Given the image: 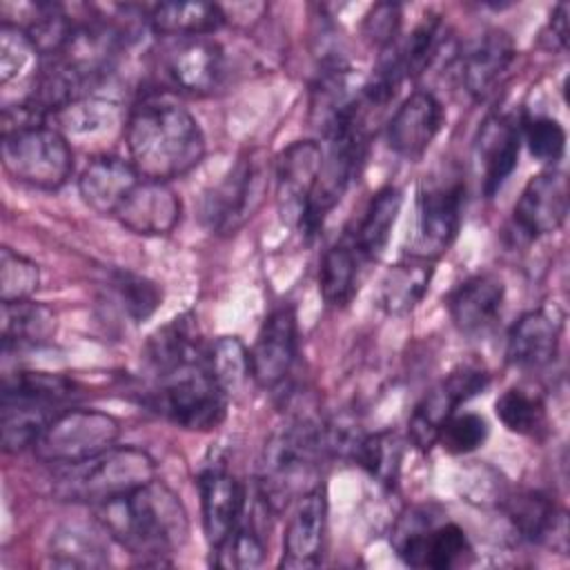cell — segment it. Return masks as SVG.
Masks as SVG:
<instances>
[{
	"mask_svg": "<svg viewBox=\"0 0 570 570\" xmlns=\"http://www.w3.org/2000/svg\"><path fill=\"white\" fill-rule=\"evenodd\" d=\"M102 530L129 554L163 563L189 534L180 497L158 479L94 508Z\"/></svg>",
	"mask_w": 570,
	"mask_h": 570,
	"instance_id": "1",
	"label": "cell"
},
{
	"mask_svg": "<svg viewBox=\"0 0 570 570\" xmlns=\"http://www.w3.org/2000/svg\"><path fill=\"white\" fill-rule=\"evenodd\" d=\"M125 145L138 176L160 183L185 176L205 156L198 120L171 102L138 105L127 118Z\"/></svg>",
	"mask_w": 570,
	"mask_h": 570,
	"instance_id": "2",
	"label": "cell"
},
{
	"mask_svg": "<svg viewBox=\"0 0 570 570\" xmlns=\"http://www.w3.org/2000/svg\"><path fill=\"white\" fill-rule=\"evenodd\" d=\"M330 456L325 441V423L298 419L276 430L265 443L261 456V488L269 508H283L289 499L301 497L309 488L321 459Z\"/></svg>",
	"mask_w": 570,
	"mask_h": 570,
	"instance_id": "3",
	"label": "cell"
},
{
	"mask_svg": "<svg viewBox=\"0 0 570 570\" xmlns=\"http://www.w3.org/2000/svg\"><path fill=\"white\" fill-rule=\"evenodd\" d=\"M62 468L53 481V494L94 508L156 479L154 459L134 445H111L91 459Z\"/></svg>",
	"mask_w": 570,
	"mask_h": 570,
	"instance_id": "4",
	"label": "cell"
},
{
	"mask_svg": "<svg viewBox=\"0 0 570 570\" xmlns=\"http://www.w3.org/2000/svg\"><path fill=\"white\" fill-rule=\"evenodd\" d=\"M4 171L36 189H60L73 174V151L58 127L45 122L2 134Z\"/></svg>",
	"mask_w": 570,
	"mask_h": 570,
	"instance_id": "5",
	"label": "cell"
},
{
	"mask_svg": "<svg viewBox=\"0 0 570 570\" xmlns=\"http://www.w3.org/2000/svg\"><path fill=\"white\" fill-rule=\"evenodd\" d=\"M145 403L169 423L198 432L223 423L227 412V394L212 379L207 365L163 379Z\"/></svg>",
	"mask_w": 570,
	"mask_h": 570,
	"instance_id": "6",
	"label": "cell"
},
{
	"mask_svg": "<svg viewBox=\"0 0 570 570\" xmlns=\"http://www.w3.org/2000/svg\"><path fill=\"white\" fill-rule=\"evenodd\" d=\"M120 423L116 416L100 410H60L40 439L33 452L40 461L53 465H71L91 459L116 445Z\"/></svg>",
	"mask_w": 570,
	"mask_h": 570,
	"instance_id": "7",
	"label": "cell"
},
{
	"mask_svg": "<svg viewBox=\"0 0 570 570\" xmlns=\"http://www.w3.org/2000/svg\"><path fill=\"white\" fill-rule=\"evenodd\" d=\"M392 546L405 566L430 570L463 566L472 552L465 532L456 523L434 525L430 514L421 510H412L399 519L392 532Z\"/></svg>",
	"mask_w": 570,
	"mask_h": 570,
	"instance_id": "8",
	"label": "cell"
},
{
	"mask_svg": "<svg viewBox=\"0 0 570 570\" xmlns=\"http://www.w3.org/2000/svg\"><path fill=\"white\" fill-rule=\"evenodd\" d=\"M463 218V183L423 185L416 198L414 234L410 238V256L434 261L454 243Z\"/></svg>",
	"mask_w": 570,
	"mask_h": 570,
	"instance_id": "9",
	"label": "cell"
},
{
	"mask_svg": "<svg viewBox=\"0 0 570 570\" xmlns=\"http://www.w3.org/2000/svg\"><path fill=\"white\" fill-rule=\"evenodd\" d=\"M265 194V174L254 156H243L203 198V223L216 234H234L252 218Z\"/></svg>",
	"mask_w": 570,
	"mask_h": 570,
	"instance_id": "10",
	"label": "cell"
},
{
	"mask_svg": "<svg viewBox=\"0 0 570 570\" xmlns=\"http://www.w3.org/2000/svg\"><path fill=\"white\" fill-rule=\"evenodd\" d=\"M488 385V374L479 367H461L450 372L443 381H439L425 396L416 403L410 421H407V436L419 450H430L436 445L439 432L445 421L456 414V407Z\"/></svg>",
	"mask_w": 570,
	"mask_h": 570,
	"instance_id": "11",
	"label": "cell"
},
{
	"mask_svg": "<svg viewBox=\"0 0 570 570\" xmlns=\"http://www.w3.org/2000/svg\"><path fill=\"white\" fill-rule=\"evenodd\" d=\"M323 147L316 140H296L276 160V207L283 223L307 229L309 200L316 185Z\"/></svg>",
	"mask_w": 570,
	"mask_h": 570,
	"instance_id": "12",
	"label": "cell"
},
{
	"mask_svg": "<svg viewBox=\"0 0 570 570\" xmlns=\"http://www.w3.org/2000/svg\"><path fill=\"white\" fill-rule=\"evenodd\" d=\"M160 65L167 82L176 91L205 96L218 87L225 71V56L209 36L171 38Z\"/></svg>",
	"mask_w": 570,
	"mask_h": 570,
	"instance_id": "13",
	"label": "cell"
},
{
	"mask_svg": "<svg viewBox=\"0 0 570 570\" xmlns=\"http://www.w3.org/2000/svg\"><path fill=\"white\" fill-rule=\"evenodd\" d=\"M298 354V323L296 312L289 305H281L272 309L249 350L252 363V381L258 387H276L281 385Z\"/></svg>",
	"mask_w": 570,
	"mask_h": 570,
	"instance_id": "14",
	"label": "cell"
},
{
	"mask_svg": "<svg viewBox=\"0 0 570 570\" xmlns=\"http://www.w3.org/2000/svg\"><path fill=\"white\" fill-rule=\"evenodd\" d=\"M570 205L568 176L561 169H546L528 180L523 187L514 212L512 223L514 232L528 240L557 232Z\"/></svg>",
	"mask_w": 570,
	"mask_h": 570,
	"instance_id": "15",
	"label": "cell"
},
{
	"mask_svg": "<svg viewBox=\"0 0 570 570\" xmlns=\"http://www.w3.org/2000/svg\"><path fill=\"white\" fill-rule=\"evenodd\" d=\"M327 525V499L321 485H312L296 497L292 517L283 537L281 566L289 570L316 568L323 559Z\"/></svg>",
	"mask_w": 570,
	"mask_h": 570,
	"instance_id": "16",
	"label": "cell"
},
{
	"mask_svg": "<svg viewBox=\"0 0 570 570\" xmlns=\"http://www.w3.org/2000/svg\"><path fill=\"white\" fill-rule=\"evenodd\" d=\"M183 216V203L178 194L160 180L140 178V183L122 200L114 218L140 236H165L176 229Z\"/></svg>",
	"mask_w": 570,
	"mask_h": 570,
	"instance_id": "17",
	"label": "cell"
},
{
	"mask_svg": "<svg viewBox=\"0 0 570 570\" xmlns=\"http://www.w3.org/2000/svg\"><path fill=\"white\" fill-rule=\"evenodd\" d=\"M443 118V105L434 94H410L387 122L390 149L405 160H419L441 131Z\"/></svg>",
	"mask_w": 570,
	"mask_h": 570,
	"instance_id": "18",
	"label": "cell"
},
{
	"mask_svg": "<svg viewBox=\"0 0 570 570\" xmlns=\"http://www.w3.org/2000/svg\"><path fill=\"white\" fill-rule=\"evenodd\" d=\"M521 149V127L505 116L488 118L476 136L474 154L481 176V189L492 198L503 183L510 178L519 163Z\"/></svg>",
	"mask_w": 570,
	"mask_h": 570,
	"instance_id": "19",
	"label": "cell"
},
{
	"mask_svg": "<svg viewBox=\"0 0 570 570\" xmlns=\"http://www.w3.org/2000/svg\"><path fill=\"white\" fill-rule=\"evenodd\" d=\"M198 492L205 539L214 550L238 525L245 512V490L229 472L209 468L198 476Z\"/></svg>",
	"mask_w": 570,
	"mask_h": 570,
	"instance_id": "20",
	"label": "cell"
},
{
	"mask_svg": "<svg viewBox=\"0 0 570 570\" xmlns=\"http://www.w3.org/2000/svg\"><path fill=\"white\" fill-rule=\"evenodd\" d=\"M561 341V316L557 309L525 312L508 334L505 358L521 370H537L554 361Z\"/></svg>",
	"mask_w": 570,
	"mask_h": 570,
	"instance_id": "21",
	"label": "cell"
},
{
	"mask_svg": "<svg viewBox=\"0 0 570 570\" xmlns=\"http://www.w3.org/2000/svg\"><path fill=\"white\" fill-rule=\"evenodd\" d=\"M517 56L514 42L503 29L483 31L461 58V80L474 100L492 94Z\"/></svg>",
	"mask_w": 570,
	"mask_h": 570,
	"instance_id": "22",
	"label": "cell"
},
{
	"mask_svg": "<svg viewBox=\"0 0 570 570\" xmlns=\"http://www.w3.org/2000/svg\"><path fill=\"white\" fill-rule=\"evenodd\" d=\"M140 183L134 165L120 156H96L78 178L82 203L100 216H114L129 191Z\"/></svg>",
	"mask_w": 570,
	"mask_h": 570,
	"instance_id": "23",
	"label": "cell"
},
{
	"mask_svg": "<svg viewBox=\"0 0 570 570\" xmlns=\"http://www.w3.org/2000/svg\"><path fill=\"white\" fill-rule=\"evenodd\" d=\"M505 514L521 539L566 552V512L541 492L523 490L503 499Z\"/></svg>",
	"mask_w": 570,
	"mask_h": 570,
	"instance_id": "24",
	"label": "cell"
},
{
	"mask_svg": "<svg viewBox=\"0 0 570 570\" xmlns=\"http://www.w3.org/2000/svg\"><path fill=\"white\" fill-rule=\"evenodd\" d=\"M145 354L147 363L160 381L194 367H203L207 363V352L200 345V336L191 314H183L160 327L149 338Z\"/></svg>",
	"mask_w": 570,
	"mask_h": 570,
	"instance_id": "25",
	"label": "cell"
},
{
	"mask_svg": "<svg viewBox=\"0 0 570 570\" xmlns=\"http://www.w3.org/2000/svg\"><path fill=\"white\" fill-rule=\"evenodd\" d=\"M505 287L494 274H474L465 278L448 298V312L461 334L476 336L492 327L503 305Z\"/></svg>",
	"mask_w": 570,
	"mask_h": 570,
	"instance_id": "26",
	"label": "cell"
},
{
	"mask_svg": "<svg viewBox=\"0 0 570 570\" xmlns=\"http://www.w3.org/2000/svg\"><path fill=\"white\" fill-rule=\"evenodd\" d=\"M434 261L410 256L407 261H401L392 265L379 289V305L390 316H403L412 312L423 296L428 294L432 274H434Z\"/></svg>",
	"mask_w": 570,
	"mask_h": 570,
	"instance_id": "27",
	"label": "cell"
},
{
	"mask_svg": "<svg viewBox=\"0 0 570 570\" xmlns=\"http://www.w3.org/2000/svg\"><path fill=\"white\" fill-rule=\"evenodd\" d=\"M2 343L4 350L16 347H40L53 341L58 332L56 312L38 301L24 298L2 303Z\"/></svg>",
	"mask_w": 570,
	"mask_h": 570,
	"instance_id": "28",
	"label": "cell"
},
{
	"mask_svg": "<svg viewBox=\"0 0 570 570\" xmlns=\"http://www.w3.org/2000/svg\"><path fill=\"white\" fill-rule=\"evenodd\" d=\"M147 20L158 36L194 38L218 31L225 24V11L212 2H160Z\"/></svg>",
	"mask_w": 570,
	"mask_h": 570,
	"instance_id": "29",
	"label": "cell"
},
{
	"mask_svg": "<svg viewBox=\"0 0 570 570\" xmlns=\"http://www.w3.org/2000/svg\"><path fill=\"white\" fill-rule=\"evenodd\" d=\"M401 205H403V196L394 185L381 187L370 198L365 214H363L354 236L350 238L354 243V247L358 249V254L363 256V261H374L385 252L392 229H394V223L399 218Z\"/></svg>",
	"mask_w": 570,
	"mask_h": 570,
	"instance_id": "30",
	"label": "cell"
},
{
	"mask_svg": "<svg viewBox=\"0 0 570 570\" xmlns=\"http://www.w3.org/2000/svg\"><path fill=\"white\" fill-rule=\"evenodd\" d=\"M53 405L16 396L2 394V448L4 452H22L33 450L36 441L49 425V421L58 414Z\"/></svg>",
	"mask_w": 570,
	"mask_h": 570,
	"instance_id": "31",
	"label": "cell"
},
{
	"mask_svg": "<svg viewBox=\"0 0 570 570\" xmlns=\"http://www.w3.org/2000/svg\"><path fill=\"white\" fill-rule=\"evenodd\" d=\"M47 557L53 568H105L109 566V552L102 539L80 523L58 525L47 546Z\"/></svg>",
	"mask_w": 570,
	"mask_h": 570,
	"instance_id": "32",
	"label": "cell"
},
{
	"mask_svg": "<svg viewBox=\"0 0 570 570\" xmlns=\"http://www.w3.org/2000/svg\"><path fill=\"white\" fill-rule=\"evenodd\" d=\"M361 261L363 256L350 238L332 245L325 252L318 269V289L327 305L345 307L354 298L358 289Z\"/></svg>",
	"mask_w": 570,
	"mask_h": 570,
	"instance_id": "33",
	"label": "cell"
},
{
	"mask_svg": "<svg viewBox=\"0 0 570 570\" xmlns=\"http://www.w3.org/2000/svg\"><path fill=\"white\" fill-rule=\"evenodd\" d=\"M207 372L218 383V387L232 396L243 390L252 379L249 350L238 336H220L207 350Z\"/></svg>",
	"mask_w": 570,
	"mask_h": 570,
	"instance_id": "34",
	"label": "cell"
},
{
	"mask_svg": "<svg viewBox=\"0 0 570 570\" xmlns=\"http://www.w3.org/2000/svg\"><path fill=\"white\" fill-rule=\"evenodd\" d=\"M352 459L379 483L392 488L401 472L403 443L394 432L363 434L354 448Z\"/></svg>",
	"mask_w": 570,
	"mask_h": 570,
	"instance_id": "35",
	"label": "cell"
},
{
	"mask_svg": "<svg viewBox=\"0 0 570 570\" xmlns=\"http://www.w3.org/2000/svg\"><path fill=\"white\" fill-rule=\"evenodd\" d=\"M42 65V56L31 38L16 24H0V82L7 87L11 80L29 78L33 85Z\"/></svg>",
	"mask_w": 570,
	"mask_h": 570,
	"instance_id": "36",
	"label": "cell"
},
{
	"mask_svg": "<svg viewBox=\"0 0 570 570\" xmlns=\"http://www.w3.org/2000/svg\"><path fill=\"white\" fill-rule=\"evenodd\" d=\"M494 414L505 430L523 436H537L546 430V405L539 394L523 387H510L494 401Z\"/></svg>",
	"mask_w": 570,
	"mask_h": 570,
	"instance_id": "37",
	"label": "cell"
},
{
	"mask_svg": "<svg viewBox=\"0 0 570 570\" xmlns=\"http://www.w3.org/2000/svg\"><path fill=\"white\" fill-rule=\"evenodd\" d=\"M109 287L114 289L125 314L136 323L147 321L160 307L163 301L160 287L154 281L134 272H114L109 278Z\"/></svg>",
	"mask_w": 570,
	"mask_h": 570,
	"instance_id": "38",
	"label": "cell"
},
{
	"mask_svg": "<svg viewBox=\"0 0 570 570\" xmlns=\"http://www.w3.org/2000/svg\"><path fill=\"white\" fill-rule=\"evenodd\" d=\"M216 559L214 563L218 568H232V570H245L256 568L265 559V541L254 521H238V525L232 530V534L214 548Z\"/></svg>",
	"mask_w": 570,
	"mask_h": 570,
	"instance_id": "39",
	"label": "cell"
},
{
	"mask_svg": "<svg viewBox=\"0 0 570 570\" xmlns=\"http://www.w3.org/2000/svg\"><path fill=\"white\" fill-rule=\"evenodd\" d=\"M120 116V105L100 98V96H85L53 114V118L62 125V129L71 134H91L105 127H111Z\"/></svg>",
	"mask_w": 570,
	"mask_h": 570,
	"instance_id": "40",
	"label": "cell"
},
{
	"mask_svg": "<svg viewBox=\"0 0 570 570\" xmlns=\"http://www.w3.org/2000/svg\"><path fill=\"white\" fill-rule=\"evenodd\" d=\"M76 383L62 374L49 372H16L13 379H4L2 394H16L24 399H33L47 405H62L65 401L73 399Z\"/></svg>",
	"mask_w": 570,
	"mask_h": 570,
	"instance_id": "41",
	"label": "cell"
},
{
	"mask_svg": "<svg viewBox=\"0 0 570 570\" xmlns=\"http://www.w3.org/2000/svg\"><path fill=\"white\" fill-rule=\"evenodd\" d=\"M40 285V269L38 265L13 252L11 247H2L0 252V298L2 303L24 301Z\"/></svg>",
	"mask_w": 570,
	"mask_h": 570,
	"instance_id": "42",
	"label": "cell"
},
{
	"mask_svg": "<svg viewBox=\"0 0 570 570\" xmlns=\"http://www.w3.org/2000/svg\"><path fill=\"white\" fill-rule=\"evenodd\" d=\"M488 421L476 412L452 414L439 432L436 443L450 454H470L479 450L488 439Z\"/></svg>",
	"mask_w": 570,
	"mask_h": 570,
	"instance_id": "43",
	"label": "cell"
},
{
	"mask_svg": "<svg viewBox=\"0 0 570 570\" xmlns=\"http://www.w3.org/2000/svg\"><path fill=\"white\" fill-rule=\"evenodd\" d=\"M521 140L528 151L541 163H557L566 151V129L548 116L530 118L521 125Z\"/></svg>",
	"mask_w": 570,
	"mask_h": 570,
	"instance_id": "44",
	"label": "cell"
},
{
	"mask_svg": "<svg viewBox=\"0 0 570 570\" xmlns=\"http://www.w3.org/2000/svg\"><path fill=\"white\" fill-rule=\"evenodd\" d=\"M401 29V7L392 2L374 4L363 20V36L379 49H387L396 42Z\"/></svg>",
	"mask_w": 570,
	"mask_h": 570,
	"instance_id": "45",
	"label": "cell"
},
{
	"mask_svg": "<svg viewBox=\"0 0 570 570\" xmlns=\"http://www.w3.org/2000/svg\"><path fill=\"white\" fill-rule=\"evenodd\" d=\"M546 38L550 40V49H566L568 45V4L559 2L550 16L546 27Z\"/></svg>",
	"mask_w": 570,
	"mask_h": 570,
	"instance_id": "46",
	"label": "cell"
}]
</instances>
